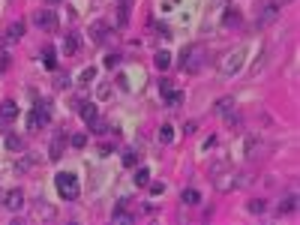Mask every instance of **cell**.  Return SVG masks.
Returning a JSON list of instances; mask_svg holds the SVG:
<instances>
[{"label":"cell","mask_w":300,"mask_h":225,"mask_svg":"<svg viewBox=\"0 0 300 225\" xmlns=\"http://www.w3.org/2000/svg\"><path fill=\"white\" fill-rule=\"evenodd\" d=\"M48 120H51V108H48V102H36L33 111H30V117H27V129H39V126H45Z\"/></svg>","instance_id":"cell-4"},{"label":"cell","mask_w":300,"mask_h":225,"mask_svg":"<svg viewBox=\"0 0 300 225\" xmlns=\"http://www.w3.org/2000/svg\"><path fill=\"white\" fill-rule=\"evenodd\" d=\"M54 186H57L60 198H66V201H75V198H78V177H75L72 171H60V174L54 177Z\"/></svg>","instance_id":"cell-1"},{"label":"cell","mask_w":300,"mask_h":225,"mask_svg":"<svg viewBox=\"0 0 300 225\" xmlns=\"http://www.w3.org/2000/svg\"><path fill=\"white\" fill-rule=\"evenodd\" d=\"M180 201H183V204H189V207H195V204L201 201V195H198V189H183Z\"/></svg>","instance_id":"cell-12"},{"label":"cell","mask_w":300,"mask_h":225,"mask_svg":"<svg viewBox=\"0 0 300 225\" xmlns=\"http://www.w3.org/2000/svg\"><path fill=\"white\" fill-rule=\"evenodd\" d=\"M171 90H174V87H171V81H168V78H162V81H159V93H162V96H168Z\"/></svg>","instance_id":"cell-28"},{"label":"cell","mask_w":300,"mask_h":225,"mask_svg":"<svg viewBox=\"0 0 300 225\" xmlns=\"http://www.w3.org/2000/svg\"><path fill=\"white\" fill-rule=\"evenodd\" d=\"M93 78H96V69H93V66H87V69L81 72V81H78V84H90Z\"/></svg>","instance_id":"cell-22"},{"label":"cell","mask_w":300,"mask_h":225,"mask_svg":"<svg viewBox=\"0 0 300 225\" xmlns=\"http://www.w3.org/2000/svg\"><path fill=\"white\" fill-rule=\"evenodd\" d=\"M0 117H3V120H15L18 117V105L12 99H6L3 105H0Z\"/></svg>","instance_id":"cell-10"},{"label":"cell","mask_w":300,"mask_h":225,"mask_svg":"<svg viewBox=\"0 0 300 225\" xmlns=\"http://www.w3.org/2000/svg\"><path fill=\"white\" fill-rule=\"evenodd\" d=\"M3 207L12 210V213L21 210V207H24V192H21V189H6V192H3Z\"/></svg>","instance_id":"cell-7"},{"label":"cell","mask_w":300,"mask_h":225,"mask_svg":"<svg viewBox=\"0 0 300 225\" xmlns=\"http://www.w3.org/2000/svg\"><path fill=\"white\" fill-rule=\"evenodd\" d=\"M6 147H9V150H21V141H18L15 135H9V138H6Z\"/></svg>","instance_id":"cell-30"},{"label":"cell","mask_w":300,"mask_h":225,"mask_svg":"<svg viewBox=\"0 0 300 225\" xmlns=\"http://www.w3.org/2000/svg\"><path fill=\"white\" fill-rule=\"evenodd\" d=\"M81 117H84V123H90V126L99 120V111H96V105H93V102H84V108H81Z\"/></svg>","instance_id":"cell-11"},{"label":"cell","mask_w":300,"mask_h":225,"mask_svg":"<svg viewBox=\"0 0 300 225\" xmlns=\"http://www.w3.org/2000/svg\"><path fill=\"white\" fill-rule=\"evenodd\" d=\"M111 219H114V222H126V225H129V222H132V213H129V210H126V207L120 204V207H117L114 213H111Z\"/></svg>","instance_id":"cell-14"},{"label":"cell","mask_w":300,"mask_h":225,"mask_svg":"<svg viewBox=\"0 0 300 225\" xmlns=\"http://www.w3.org/2000/svg\"><path fill=\"white\" fill-rule=\"evenodd\" d=\"M153 63H156V69H168V66H171V54H168V51H156Z\"/></svg>","instance_id":"cell-15"},{"label":"cell","mask_w":300,"mask_h":225,"mask_svg":"<svg viewBox=\"0 0 300 225\" xmlns=\"http://www.w3.org/2000/svg\"><path fill=\"white\" fill-rule=\"evenodd\" d=\"M264 207H267V204L261 201V198H252V201H249V213H264Z\"/></svg>","instance_id":"cell-23"},{"label":"cell","mask_w":300,"mask_h":225,"mask_svg":"<svg viewBox=\"0 0 300 225\" xmlns=\"http://www.w3.org/2000/svg\"><path fill=\"white\" fill-rule=\"evenodd\" d=\"M129 6H132L129 0H123V3H120V24H126V21H129Z\"/></svg>","instance_id":"cell-26"},{"label":"cell","mask_w":300,"mask_h":225,"mask_svg":"<svg viewBox=\"0 0 300 225\" xmlns=\"http://www.w3.org/2000/svg\"><path fill=\"white\" fill-rule=\"evenodd\" d=\"M135 183H138V186H147V183H150V171H147V168H138V171H135Z\"/></svg>","instance_id":"cell-20"},{"label":"cell","mask_w":300,"mask_h":225,"mask_svg":"<svg viewBox=\"0 0 300 225\" xmlns=\"http://www.w3.org/2000/svg\"><path fill=\"white\" fill-rule=\"evenodd\" d=\"M42 60H45L48 69H54V66H57V60H54V48H45V51H42Z\"/></svg>","instance_id":"cell-21"},{"label":"cell","mask_w":300,"mask_h":225,"mask_svg":"<svg viewBox=\"0 0 300 225\" xmlns=\"http://www.w3.org/2000/svg\"><path fill=\"white\" fill-rule=\"evenodd\" d=\"M165 99H168V105H171V108H177V105L183 102V93H177V90H171V93H168Z\"/></svg>","instance_id":"cell-24"},{"label":"cell","mask_w":300,"mask_h":225,"mask_svg":"<svg viewBox=\"0 0 300 225\" xmlns=\"http://www.w3.org/2000/svg\"><path fill=\"white\" fill-rule=\"evenodd\" d=\"M75 48H78V36H75V33H66V39H63V54H75Z\"/></svg>","instance_id":"cell-13"},{"label":"cell","mask_w":300,"mask_h":225,"mask_svg":"<svg viewBox=\"0 0 300 225\" xmlns=\"http://www.w3.org/2000/svg\"><path fill=\"white\" fill-rule=\"evenodd\" d=\"M234 105H237V102H234L231 96H225V99H219V102L213 105V111H216V114H222L225 120L234 126V123H237V111H234Z\"/></svg>","instance_id":"cell-5"},{"label":"cell","mask_w":300,"mask_h":225,"mask_svg":"<svg viewBox=\"0 0 300 225\" xmlns=\"http://www.w3.org/2000/svg\"><path fill=\"white\" fill-rule=\"evenodd\" d=\"M138 156H141L138 150H126V153H123V162H126V165H135V162H138Z\"/></svg>","instance_id":"cell-25"},{"label":"cell","mask_w":300,"mask_h":225,"mask_svg":"<svg viewBox=\"0 0 300 225\" xmlns=\"http://www.w3.org/2000/svg\"><path fill=\"white\" fill-rule=\"evenodd\" d=\"M33 21H36V27H39V30H57V15H54V9H39V12H36L33 15Z\"/></svg>","instance_id":"cell-6"},{"label":"cell","mask_w":300,"mask_h":225,"mask_svg":"<svg viewBox=\"0 0 300 225\" xmlns=\"http://www.w3.org/2000/svg\"><path fill=\"white\" fill-rule=\"evenodd\" d=\"M237 21H240V12H225V27H231Z\"/></svg>","instance_id":"cell-27"},{"label":"cell","mask_w":300,"mask_h":225,"mask_svg":"<svg viewBox=\"0 0 300 225\" xmlns=\"http://www.w3.org/2000/svg\"><path fill=\"white\" fill-rule=\"evenodd\" d=\"M201 66H204V48H201V45H192V48L183 51V72L195 75Z\"/></svg>","instance_id":"cell-2"},{"label":"cell","mask_w":300,"mask_h":225,"mask_svg":"<svg viewBox=\"0 0 300 225\" xmlns=\"http://www.w3.org/2000/svg\"><path fill=\"white\" fill-rule=\"evenodd\" d=\"M48 3H57V0H48Z\"/></svg>","instance_id":"cell-34"},{"label":"cell","mask_w":300,"mask_h":225,"mask_svg":"<svg viewBox=\"0 0 300 225\" xmlns=\"http://www.w3.org/2000/svg\"><path fill=\"white\" fill-rule=\"evenodd\" d=\"M63 147H66V135H57V138L51 141V147H48V156H51L54 162L63 156Z\"/></svg>","instance_id":"cell-9"},{"label":"cell","mask_w":300,"mask_h":225,"mask_svg":"<svg viewBox=\"0 0 300 225\" xmlns=\"http://www.w3.org/2000/svg\"><path fill=\"white\" fill-rule=\"evenodd\" d=\"M90 33H93V39H96V42H105V33H108V27H105L102 21H96V24L90 27Z\"/></svg>","instance_id":"cell-16"},{"label":"cell","mask_w":300,"mask_h":225,"mask_svg":"<svg viewBox=\"0 0 300 225\" xmlns=\"http://www.w3.org/2000/svg\"><path fill=\"white\" fill-rule=\"evenodd\" d=\"M69 141H72V147H84L87 144V135H72Z\"/></svg>","instance_id":"cell-29"},{"label":"cell","mask_w":300,"mask_h":225,"mask_svg":"<svg viewBox=\"0 0 300 225\" xmlns=\"http://www.w3.org/2000/svg\"><path fill=\"white\" fill-rule=\"evenodd\" d=\"M294 207H297V195H288V198L279 204V213H291Z\"/></svg>","instance_id":"cell-18"},{"label":"cell","mask_w":300,"mask_h":225,"mask_svg":"<svg viewBox=\"0 0 300 225\" xmlns=\"http://www.w3.org/2000/svg\"><path fill=\"white\" fill-rule=\"evenodd\" d=\"M21 33H24V21L9 24V39H21Z\"/></svg>","instance_id":"cell-19"},{"label":"cell","mask_w":300,"mask_h":225,"mask_svg":"<svg viewBox=\"0 0 300 225\" xmlns=\"http://www.w3.org/2000/svg\"><path fill=\"white\" fill-rule=\"evenodd\" d=\"M171 138H174V126H168V123L159 126V141L162 144H171Z\"/></svg>","instance_id":"cell-17"},{"label":"cell","mask_w":300,"mask_h":225,"mask_svg":"<svg viewBox=\"0 0 300 225\" xmlns=\"http://www.w3.org/2000/svg\"><path fill=\"white\" fill-rule=\"evenodd\" d=\"M246 54H249V48H246V45L234 48L228 57L222 60V75H234V72H240V69H243V60H246Z\"/></svg>","instance_id":"cell-3"},{"label":"cell","mask_w":300,"mask_h":225,"mask_svg":"<svg viewBox=\"0 0 300 225\" xmlns=\"http://www.w3.org/2000/svg\"><path fill=\"white\" fill-rule=\"evenodd\" d=\"M36 216H48V219H51V216H54V210H51V207H42V204H39V207H36Z\"/></svg>","instance_id":"cell-32"},{"label":"cell","mask_w":300,"mask_h":225,"mask_svg":"<svg viewBox=\"0 0 300 225\" xmlns=\"http://www.w3.org/2000/svg\"><path fill=\"white\" fill-rule=\"evenodd\" d=\"M117 63H120V57H117V54H108V57H105V66H108V69H114Z\"/></svg>","instance_id":"cell-31"},{"label":"cell","mask_w":300,"mask_h":225,"mask_svg":"<svg viewBox=\"0 0 300 225\" xmlns=\"http://www.w3.org/2000/svg\"><path fill=\"white\" fill-rule=\"evenodd\" d=\"M276 15H279V6H276V3H267V6H264V12L258 15V27L273 24V21H276Z\"/></svg>","instance_id":"cell-8"},{"label":"cell","mask_w":300,"mask_h":225,"mask_svg":"<svg viewBox=\"0 0 300 225\" xmlns=\"http://www.w3.org/2000/svg\"><path fill=\"white\" fill-rule=\"evenodd\" d=\"M150 192H153V195H162L165 186H162V183H150Z\"/></svg>","instance_id":"cell-33"}]
</instances>
